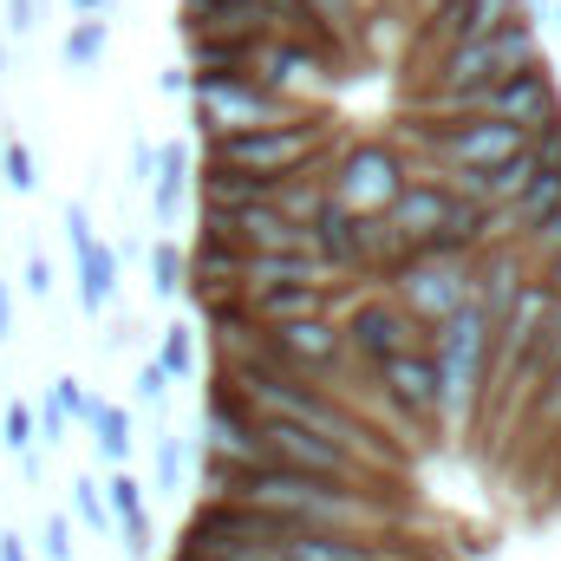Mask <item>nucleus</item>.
I'll list each match as a JSON object with an SVG mask.
<instances>
[{"label":"nucleus","mask_w":561,"mask_h":561,"mask_svg":"<svg viewBox=\"0 0 561 561\" xmlns=\"http://www.w3.org/2000/svg\"><path fill=\"white\" fill-rule=\"evenodd\" d=\"M280 561H405V549H386L379 536H287Z\"/></svg>","instance_id":"f3484780"},{"label":"nucleus","mask_w":561,"mask_h":561,"mask_svg":"<svg viewBox=\"0 0 561 561\" xmlns=\"http://www.w3.org/2000/svg\"><path fill=\"white\" fill-rule=\"evenodd\" d=\"M26 294H53V268H46V255H26Z\"/></svg>","instance_id":"f704fd0d"},{"label":"nucleus","mask_w":561,"mask_h":561,"mask_svg":"<svg viewBox=\"0 0 561 561\" xmlns=\"http://www.w3.org/2000/svg\"><path fill=\"white\" fill-rule=\"evenodd\" d=\"M463 118H496V125H516V131L536 138L549 118H561V92H556V79H549V66H536V72H516L496 92H483Z\"/></svg>","instance_id":"f8f14e48"},{"label":"nucleus","mask_w":561,"mask_h":561,"mask_svg":"<svg viewBox=\"0 0 561 561\" xmlns=\"http://www.w3.org/2000/svg\"><path fill=\"white\" fill-rule=\"evenodd\" d=\"M300 7H307V33L320 39H340L353 26V0H300Z\"/></svg>","instance_id":"b1692460"},{"label":"nucleus","mask_w":561,"mask_h":561,"mask_svg":"<svg viewBox=\"0 0 561 561\" xmlns=\"http://www.w3.org/2000/svg\"><path fill=\"white\" fill-rule=\"evenodd\" d=\"M536 66H549L542 59V39H536V26L529 20H510L503 33H490V39H463V46H444L437 59H431V79H424V92H431V105L444 112V118H463L483 92H496L503 79H516V72H536Z\"/></svg>","instance_id":"f257e3e1"},{"label":"nucleus","mask_w":561,"mask_h":561,"mask_svg":"<svg viewBox=\"0 0 561 561\" xmlns=\"http://www.w3.org/2000/svg\"><path fill=\"white\" fill-rule=\"evenodd\" d=\"M176 477H183V444L163 437V444H157V490H176Z\"/></svg>","instance_id":"2f4dec72"},{"label":"nucleus","mask_w":561,"mask_h":561,"mask_svg":"<svg viewBox=\"0 0 561 561\" xmlns=\"http://www.w3.org/2000/svg\"><path fill=\"white\" fill-rule=\"evenodd\" d=\"M536 419L542 424H561V359L536 379Z\"/></svg>","instance_id":"cd10ccee"},{"label":"nucleus","mask_w":561,"mask_h":561,"mask_svg":"<svg viewBox=\"0 0 561 561\" xmlns=\"http://www.w3.org/2000/svg\"><path fill=\"white\" fill-rule=\"evenodd\" d=\"M190 105H196V125L209 144L242 138V131H275V125L300 118V105H287L249 79H190Z\"/></svg>","instance_id":"423d86ee"},{"label":"nucleus","mask_w":561,"mask_h":561,"mask_svg":"<svg viewBox=\"0 0 561 561\" xmlns=\"http://www.w3.org/2000/svg\"><path fill=\"white\" fill-rule=\"evenodd\" d=\"M105 510L118 516V529H125V549L131 556H150V510H144V483L131 477V470H118L112 483H105Z\"/></svg>","instance_id":"a211bd4d"},{"label":"nucleus","mask_w":561,"mask_h":561,"mask_svg":"<svg viewBox=\"0 0 561 561\" xmlns=\"http://www.w3.org/2000/svg\"><path fill=\"white\" fill-rule=\"evenodd\" d=\"M131 183H157V144H131Z\"/></svg>","instance_id":"72a5a7b5"},{"label":"nucleus","mask_w":561,"mask_h":561,"mask_svg":"<svg viewBox=\"0 0 561 561\" xmlns=\"http://www.w3.org/2000/svg\"><path fill=\"white\" fill-rule=\"evenodd\" d=\"M262 340H268V353H275V366L287 379H333L340 366H346V333L333 327V313L327 320H294V327H262Z\"/></svg>","instance_id":"9d476101"},{"label":"nucleus","mask_w":561,"mask_h":561,"mask_svg":"<svg viewBox=\"0 0 561 561\" xmlns=\"http://www.w3.org/2000/svg\"><path fill=\"white\" fill-rule=\"evenodd\" d=\"M373 379H379L386 405L412 424L419 437H437V431H444V405H437V359H431V346H412V353L386 359Z\"/></svg>","instance_id":"1a4fd4ad"},{"label":"nucleus","mask_w":561,"mask_h":561,"mask_svg":"<svg viewBox=\"0 0 561 561\" xmlns=\"http://www.w3.org/2000/svg\"><path fill=\"white\" fill-rule=\"evenodd\" d=\"M431 144L444 150V163H457L463 176H490V170H503V163H516L523 150H529V131H516V125H496V118H444Z\"/></svg>","instance_id":"6e6552de"},{"label":"nucleus","mask_w":561,"mask_h":561,"mask_svg":"<svg viewBox=\"0 0 561 561\" xmlns=\"http://www.w3.org/2000/svg\"><path fill=\"white\" fill-rule=\"evenodd\" d=\"M183 196H190V144H163V150H157V183H150L157 222H176Z\"/></svg>","instance_id":"6ab92c4d"},{"label":"nucleus","mask_w":561,"mask_h":561,"mask_svg":"<svg viewBox=\"0 0 561 561\" xmlns=\"http://www.w3.org/2000/svg\"><path fill=\"white\" fill-rule=\"evenodd\" d=\"M72 7H79V13H85V20H99V13H105V7H112V0H72Z\"/></svg>","instance_id":"37998d69"},{"label":"nucleus","mask_w":561,"mask_h":561,"mask_svg":"<svg viewBox=\"0 0 561 561\" xmlns=\"http://www.w3.org/2000/svg\"><path fill=\"white\" fill-rule=\"evenodd\" d=\"M13 333V300H7V280H0V340Z\"/></svg>","instance_id":"a19ab883"},{"label":"nucleus","mask_w":561,"mask_h":561,"mask_svg":"<svg viewBox=\"0 0 561 561\" xmlns=\"http://www.w3.org/2000/svg\"><path fill=\"white\" fill-rule=\"evenodd\" d=\"M46 561H72V523L46 516Z\"/></svg>","instance_id":"473e14b6"},{"label":"nucleus","mask_w":561,"mask_h":561,"mask_svg":"<svg viewBox=\"0 0 561 561\" xmlns=\"http://www.w3.org/2000/svg\"><path fill=\"white\" fill-rule=\"evenodd\" d=\"M529 0H444L437 13H424V39L444 53V46H463V39H490L503 33L510 20H523Z\"/></svg>","instance_id":"ddd939ff"},{"label":"nucleus","mask_w":561,"mask_h":561,"mask_svg":"<svg viewBox=\"0 0 561 561\" xmlns=\"http://www.w3.org/2000/svg\"><path fill=\"white\" fill-rule=\"evenodd\" d=\"M163 399H170V373H163L157 359H144V366H138V405H150V412H157Z\"/></svg>","instance_id":"c85d7f7f"},{"label":"nucleus","mask_w":561,"mask_h":561,"mask_svg":"<svg viewBox=\"0 0 561 561\" xmlns=\"http://www.w3.org/2000/svg\"><path fill=\"white\" fill-rule=\"evenodd\" d=\"M542 287L561 294V249H556V255H542Z\"/></svg>","instance_id":"4c0bfd02"},{"label":"nucleus","mask_w":561,"mask_h":561,"mask_svg":"<svg viewBox=\"0 0 561 561\" xmlns=\"http://www.w3.org/2000/svg\"><path fill=\"white\" fill-rule=\"evenodd\" d=\"M105 20H72V33H66V66H99L105 59Z\"/></svg>","instance_id":"412c9836"},{"label":"nucleus","mask_w":561,"mask_h":561,"mask_svg":"<svg viewBox=\"0 0 561 561\" xmlns=\"http://www.w3.org/2000/svg\"><path fill=\"white\" fill-rule=\"evenodd\" d=\"M66 236H72V255H79V307L85 313L112 307V294H118V255L92 236L85 203H66Z\"/></svg>","instance_id":"4468645a"},{"label":"nucleus","mask_w":561,"mask_h":561,"mask_svg":"<svg viewBox=\"0 0 561 561\" xmlns=\"http://www.w3.org/2000/svg\"><path fill=\"white\" fill-rule=\"evenodd\" d=\"M157 366L170 373V379H183V373H196V333L176 320V327H163V353H157Z\"/></svg>","instance_id":"5701e85b"},{"label":"nucleus","mask_w":561,"mask_h":561,"mask_svg":"<svg viewBox=\"0 0 561 561\" xmlns=\"http://www.w3.org/2000/svg\"><path fill=\"white\" fill-rule=\"evenodd\" d=\"M33 431H39V419H33L26 405H7V419H0V444H7V450L33 457Z\"/></svg>","instance_id":"a878e982"},{"label":"nucleus","mask_w":561,"mask_h":561,"mask_svg":"<svg viewBox=\"0 0 561 561\" xmlns=\"http://www.w3.org/2000/svg\"><path fill=\"white\" fill-rule=\"evenodd\" d=\"M556 33H561V0H556Z\"/></svg>","instance_id":"a18cd8bd"},{"label":"nucleus","mask_w":561,"mask_h":561,"mask_svg":"<svg viewBox=\"0 0 561 561\" xmlns=\"http://www.w3.org/2000/svg\"><path fill=\"white\" fill-rule=\"evenodd\" d=\"M190 280V262L176 242H150V294H176Z\"/></svg>","instance_id":"4be33fe9"},{"label":"nucleus","mask_w":561,"mask_h":561,"mask_svg":"<svg viewBox=\"0 0 561 561\" xmlns=\"http://www.w3.org/2000/svg\"><path fill=\"white\" fill-rule=\"evenodd\" d=\"M183 33L190 39H268L275 20L255 0H183Z\"/></svg>","instance_id":"2eb2a0df"},{"label":"nucleus","mask_w":561,"mask_h":561,"mask_svg":"<svg viewBox=\"0 0 561 561\" xmlns=\"http://www.w3.org/2000/svg\"><path fill=\"white\" fill-rule=\"evenodd\" d=\"M419 7H424V13H437V7H444V0H419Z\"/></svg>","instance_id":"c03bdc74"},{"label":"nucleus","mask_w":561,"mask_h":561,"mask_svg":"<svg viewBox=\"0 0 561 561\" xmlns=\"http://www.w3.org/2000/svg\"><path fill=\"white\" fill-rule=\"evenodd\" d=\"M320 144H327V131L313 118H294V125H275V131H242V138L209 144L203 163H222V170H242V176H262V183H294V176L320 170Z\"/></svg>","instance_id":"20e7f679"},{"label":"nucleus","mask_w":561,"mask_h":561,"mask_svg":"<svg viewBox=\"0 0 561 561\" xmlns=\"http://www.w3.org/2000/svg\"><path fill=\"white\" fill-rule=\"evenodd\" d=\"M0 561H33V556L20 549V536H0Z\"/></svg>","instance_id":"ea45409f"},{"label":"nucleus","mask_w":561,"mask_h":561,"mask_svg":"<svg viewBox=\"0 0 561 561\" xmlns=\"http://www.w3.org/2000/svg\"><path fill=\"white\" fill-rule=\"evenodd\" d=\"M529 242H536L542 255H556V249H561V209L549 216V222H542V229H529Z\"/></svg>","instance_id":"c9c22d12"},{"label":"nucleus","mask_w":561,"mask_h":561,"mask_svg":"<svg viewBox=\"0 0 561 561\" xmlns=\"http://www.w3.org/2000/svg\"><path fill=\"white\" fill-rule=\"evenodd\" d=\"M92 431H99V457H105V463H125V457H131V412H118V405H99V399H92Z\"/></svg>","instance_id":"aec40b11"},{"label":"nucleus","mask_w":561,"mask_h":561,"mask_svg":"<svg viewBox=\"0 0 561 561\" xmlns=\"http://www.w3.org/2000/svg\"><path fill=\"white\" fill-rule=\"evenodd\" d=\"M53 405H59V419H92V399H85L79 379H59L53 386Z\"/></svg>","instance_id":"7c9ffc66"},{"label":"nucleus","mask_w":561,"mask_h":561,"mask_svg":"<svg viewBox=\"0 0 561 561\" xmlns=\"http://www.w3.org/2000/svg\"><path fill=\"white\" fill-rule=\"evenodd\" d=\"M39 431H46V437H59V431H66V419H59V405H46V412H39Z\"/></svg>","instance_id":"58836bf2"},{"label":"nucleus","mask_w":561,"mask_h":561,"mask_svg":"<svg viewBox=\"0 0 561 561\" xmlns=\"http://www.w3.org/2000/svg\"><path fill=\"white\" fill-rule=\"evenodd\" d=\"M72 510H79V523H85V529H105V523H112V510H105V496H99V483H92V477H79V483H72Z\"/></svg>","instance_id":"bb28decb"},{"label":"nucleus","mask_w":561,"mask_h":561,"mask_svg":"<svg viewBox=\"0 0 561 561\" xmlns=\"http://www.w3.org/2000/svg\"><path fill=\"white\" fill-rule=\"evenodd\" d=\"M268 20H275V33H307V7L300 0H255Z\"/></svg>","instance_id":"c756f323"},{"label":"nucleus","mask_w":561,"mask_h":561,"mask_svg":"<svg viewBox=\"0 0 561 561\" xmlns=\"http://www.w3.org/2000/svg\"><path fill=\"white\" fill-rule=\"evenodd\" d=\"M7 20H13V33H26L33 26V0H7Z\"/></svg>","instance_id":"e433bc0d"},{"label":"nucleus","mask_w":561,"mask_h":561,"mask_svg":"<svg viewBox=\"0 0 561 561\" xmlns=\"http://www.w3.org/2000/svg\"><path fill=\"white\" fill-rule=\"evenodd\" d=\"M0 170H7V176H0L7 190H20V196L39 190V176H33V150H26V144H7V150H0Z\"/></svg>","instance_id":"393cba45"},{"label":"nucleus","mask_w":561,"mask_h":561,"mask_svg":"<svg viewBox=\"0 0 561 561\" xmlns=\"http://www.w3.org/2000/svg\"><path fill=\"white\" fill-rule=\"evenodd\" d=\"M255 450L268 470H294V477H313V483H346V490H373V463L333 437H313L300 424L280 419H255ZM379 496V490H373Z\"/></svg>","instance_id":"7ed1b4c3"},{"label":"nucleus","mask_w":561,"mask_h":561,"mask_svg":"<svg viewBox=\"0 0 561 561\" xmlns=\"http://www.w3.org/2000/svg\"><path fill=\"white\" fill-rule=\"evenodd\" d=\"M405 183H412V170H405V157H399L392 144H353V150H340V163H333V176H327V196H333L346 216L379 222V216L399 203Z\"/></svg>","instance_id":"0eeeda50"},{"label":"nucleus","mask_w":561,"mask_h":561,"mask_svg":"<svg viewBox=\"0 0 561 561\" xmlns=\"http://www.w3.org/2000/svg\"><path fill=\"white\" fill-rule=\"evenodd\" d=\"M346 353L359 359V366H386V359H399V353H412V346H424V333L386 300V294H373V300H359L353 313H346Z\"/></svg>","instance_id":"9b49d317"},{"label":"nucleus","mask_w":561,"mask_h":561,"mask_svg":"<svg viewBox=\"0 0 561 561\" xmlns=\"http://www.w3.org/2000/svg\"><path fill=\"white\" fill-rule=\"evenodd\" d=\"M392 0H353V20H366V13H386Z\"/></svg>","instance_id":"79ce46f5"},{"label":"nucleus","mask_w":561,"mask_h":561,"mask_svg":"<svg viewBox=\"0 0 561 561\" xmlns=\"http://www.w3.org/2000/svg\"><path fill=\"white\" fill-rule=\"evenodd\" d=\"M431 359H437V405H444V431L470 419L477 392H483V373H490V313L470 300L463 313H450L437 333H431Z\"/></svg>","instance_id":"f03ea898"},{"label":"nucleus","mask_w":561,"mask_h":561,"mask_svg":"<svg viewBox=\"0 0 561 561\" xmlns=\"http://www.w3.org/2000/svg\"><path fill=\"white\" fill-rule=\"evenodd\" d=\"M419 333H437L450 313H463L477 300V268L450 262V255H405L392 268V294H386Z\"/></svg>","instance_id":"39448f33"},{"label":"nucleus","mask_w":561,"mask_h":561,"mask_svg":"<svg viewBox=\"0 0 561 561\" xmlns=\"http://www.w3.org/2000/svg\"><path fill=\"white\" fill-rule=\"evenodd\" d=\"M327 307H333V287H320V280H294V287H268V294H249V320H255V327L327 320Z\"/></svg>","instance_id":"dca6fc26"}]
</instances>
